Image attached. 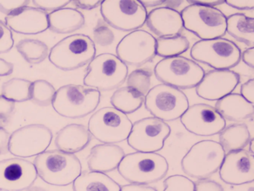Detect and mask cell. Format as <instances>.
I'll list each match as a JSON object with an SVG mask.
<instances>
[{"mask_svg":"<svg viewBox=\"0 0 254 191\" xmlns=\"http://www.w3.org/2000/svg\"><path fill=\"white\" fill-rule=\"evenodd\" d=\"M14 72V65L11 63L0 58V77L8 76Z\"/></svg>","mask_w":254,"mask_h":191,"instance_id":"47","label":"cell"},{"mask_svg":"<svg viewBox=\"0 0 254 191\" xmlns=\"http://www.w3.org/2000/svg\"><path fill=\"white\" fill-rule=\"evenodd\" d=\"M34 5L37 8L44 11H56L60 9L64 8L71 3L70 0H32Z\"/></svg>","mask_w":254,"mask_h":191,"instance_id":"39","label":"cell"},{"mask_svg":"<svg viewBox=\"0 0 254 191\" xmlns=\"http://www.w3.org/2000/svg\"><path fill=\"white\" fill-rule=\"evenodd\" d=\"M15 110V102L0 95V127L8 125L11 116Z\"/></svg>","mask_w":254,"mask_h":191,"instance_id":"37","label":"cell"},{"mask_svg":"<svg viewBox=\"0 0 254 191\" xmlns=\"http://www.w3.org/2000/svg\"><path fill=\"white\" fill-rule=\"evenodd\" d=\"M91 139L87 127L81 124L71 123L65 125L57 133L55 145L59 150L75 154L85 149Z\"/></svg>","mask_w":254,"mask_h":191,"instance_id":"23","label":"cell"},{"mask_svg":"<svg viewBox=\"0 0 254 191\" xmlns=\"http://www.w3.org/2000/svg\"><path fill=\"white\" fill-rule=\"evenodd\" d=\"M141 4L146 8V7H154L157 6H160L163 4L164 0H154V1H139Z\"/></svg>","mask_w":254,"mask_h":191,"instance_id":"51","label":"cell"},{"mask_svg":"<svg viewBox=\"0 0 254 191\" xmlns=\"http://www.w3.org/2000/svg\"><path fill=\"white\" fill-rule=\"evenodd\" d=\"M190 40L183 35L172 37H158L156 39V52L162 58L180 56L188 50Z\"/></svg>","mask_w":254,"mask_h":191,"instance_id":"31","label":"cell"},{"mask_svg":"<svg viewBox=\"0 0 254 191\" xmlns=\"http://www.w3.org/2000/svg\"><path fill=\"white\" fill-rule=\"evenodd\" d=\"M128 68L117 55L102 53L95 57L86 69V87L108 92L120 88L127 79Z\"/></svg>","mask_w":254,"mask_h":191,"instance_id":"5","label":"cell"},{"mask_svg":"<svg viewBox=\"0 0 254 191\" xmlns=\"http://www.w3.org/2000/svg\"><path fill=\"white\" fill-rule=\"evenodd\" d=\"M215 108L225 120L230 122H240L254 119V104L239 94L232 93L218 100Z\"/></svg>","mask_w":254,"mask_h":191,"instance_id":"24","label":"cell"},{"mask_svg":"<svg viewBox=\"0 0 254 191\" xmlns=\"http://www.w3.org/2000/svg\"><path fill=\"white\" fill-rule=\"evenodd\" d=\"M151 76L152 73L148 69H136L127 75L126 81L127 87L139 95L145 96L151 89Z\"/></svg>","mask_w":254,"mask_h":191,"instance_id":"34","label":"cell"},{"mask_svg":"<svg viewBox=\"0 0 254 191\" xmlns=\"http://www.w3.org/2000/svg\"><path fill=\"white\" fill-rule=\"evenodd\" d=\"M93 33V42L101 46H110L114 43L115 39L114 31L102 19H98Z\"/></svg>","mask_w":254,"mask_h":191,"instance_id":"35","label":"cell"},{"mask_svg":"<svg viewBox=\"0 0 254 191\" xmlns=\"http://www.w3.org/2000/svg\"><path fill=\"white\" fill-rule=\"evenodd\" d=\"M73 191H121V187L106 173L84 171L72 183Z\"/></svg>","mask_w":254,"mask_h":191,"instance_id":"26","label":"cell"},{"mask_svg":"<svg viewBox=\"0 0 254 191\" xmlns=\"http://www.w3.org/2000/svg\"><path fill=\"white\" fill-rule=\"evenodd\" d=\"M132 125L127 115L114 107H104L90 116L87 128L101 143L117 144L127 140Z\"/></svg>","mask_w":254,"mask_h":191,"instance_id":"10","label":"cell"},{"mask_svg":"<svg viewBox=\"0 0 254 191\" xmlns=\"http://www.w3.org/2000/svg\"><path fill=\"white\" fill-rule=\"evenodd\" d=\"M56 92V88L50 82L39 79L32 82L30 100L38 105L47 107L53 103Z\"/></svg>","mask_w":254,"mask_h":191,"instance_id":"33","label":"cell"},{"mask_svg":"<svg viewBox=\"0 0 254 191\" xmlns=\"http://www.w3.org/2000/svg\"><path fill=\"white\" fill-rule=\"evenodd\" d=\"M187 2L190 4H200V5L209 6V7H215L224 4V1L221 0H188Z\"/></svg>","mask_w":254,"mask_h":191,"instance_id":"49","label":"cell"},{"mask_svg":"<svg viewBox=\"0 0 254 191\" xmlns=\"http://www.w3.org/2000/svg\"><path fill=\"white\" fill-rule=\"evenodd\" d=\"M34 165L38 176L53 186H68L82 173V165L76 155L59 149L40 154L35 157Z\"/></svg>","mask_w":254,"mask_h":191,"instance_id":"1","label":"cell"},{"mask_svg":"<svg viewBox=\"0 0 254 191\" xmlns=\"http://www.w3.org/2000/svg\"><path fill=\"white\" fill-rule=\"evenodd\" d=\"M219 176L227 185L252 183L254 181V154L245 149L227 152L220 167Z\"/></svg>","mask_w":254,"mask_h":191,"instance_id":"18","label":"cell"},{"mask_svg":"<svg viewBox=\"0 0 254 191\" xmlns=\"http://www.w3.org/2000/svg\"><path fill=\"white\" fill-rule=\"evenodd\" d=\"M5 25L17 34H41L49 28L48 13L37 7L27 6L7 15Z\"/></svg>","mask_w":254,"mask_h":191,"instance_id":"20","label":"cell"},{"mask_svg":"<svg viewBox=\"0 0 254 191\" xmlns=\"http://www.w3.org/2000/svg\"><path fill=\"white\" fill-rule=\"evenodd\" d=\"M144 104L154 117L166 122L180 119L190 107L183 91L165 84L151 88L145 95Z\"/></svg>","mask_w":254,"mask_h":191,"instance_id":"9","label":"cell"},{"mask_svg":"<svg viewBox=\"0 0 254 191\" xmlns=\"http://www.w3.org/2000/svg\"><path fill=\"white\" fill-rule=\"evenodd\" d=\"M53 131L43 124H30L15 130L10 135L9 152L17 158L38 156L51 144Z\"/></svg>","mask_w":254,"mask_h":191,"instance_id":"14","label":"cell"},{"mask_svg":"<svg viewBox=\"0 0 254 191\" xmlns=\"http://www.w3.org/2000/svg\"><path fill=\"white\" fill-rule=\"evenodd\" d=\"M254 139L251 138V141L249 142V152H251V154H254Z\"/></svg>","mask_w":254,"mask_h":191,"instance_id":"52","label":"cell"},{"mask_svg":"<svg viewBox=\"0 0 254 191\" xmlns=\"http://www.w3.org/2000/svg\"><path fill=\"white\" fill-rule=\"evenodd\" d=\"M121 191H157V190L153 187L147 186V185L130 184V185L121 187Z\"/></svg>","mask_w":254,"mask_h":191,"instance_id":"48","label":"cell"},{"mask_svg":"<svg viewBox=\"0 0 254 191\" xmlns=\"http://www.w3.org/2000/svg\"><path fill=\"white\" fill-rule=\"evenodd\" d=\"M14 45L12 32L5 23L0 20V54L10 52Z\"/></svg>","mask_w":254,"mask_h":191,"instance_id":"38","label":"cell"},{"mask_svg":"<svg viewBox=\"0 0 254 191\" xmlns=\"http://www.w3.org/2000/svg\"><path fill=\"white\" fill-rule=\"evenodd\" d=\"M251 133L246 124H233L219 134V142L224 152L242 150L249 144Z\"/></svg>","mask_w":254,"mask_h":191,"instance_id":"28","label":"cell"},{"mask_svg":"<svg viewBox=\"0 0 254 191\" xmlns=\"http://www.w3.org/2000/svg\"><path fill=\"white\" fill-rule=\"evenodd\" d=\"M181 13L184 28L200 40L220 38L227 33V16L217 7L189 4Z\"/></svg>","mask_w":254,"mask_h":191,"instance_id":"7","label":"cell"},{"mask_svg":"<svg viewBox=\"0 0 254 191\" xmlns=\"http://www.w3.org/2000/svg\"><path fill=\"white\" fill-rule=\"evenodd\" d=\"M194 191H224L221 184L211 179H199L194 183Z\"/></svg>","mask_w":254,"mask_h":191,"instance_id":"41","label":"cell"},{"mask_svg":"<svg viewBox=\"0 0 254 191\" xmlns=\"http://www.w3.org/2000/svg\"><path fill=\"white\" fill-rule=\"evenodd\" d=\"M125 155V151L119 145H96L87 157V166L90 171L109 173L118 168Z\"/></svg>","mask_w":254,"mask_h":191,"instance_id":"22","label":"cell"},{"mask_svg":"<svg viewBox=\"0 0 254 191\" xmlns=\"http://www.w3.org/2000/svg\"><path fill=\"white\" fill-rule=\"evenodd\" d=\"M154 73L157 80L179 90L196 88L205 74L197 62L181 55L163 58L156 64Z\"/></svg>","mask_w":254,"mask_h":191,"instance_id":"8","label":"cell"},{"mask_svg":"<svg viewBox=\"0 0 254 191\" xmlns=\"http://www.w3.org/2000/svg\"><path fill=\"white\" fill-rule=\"evenodd\" d=\"M17 52L31 64H38L49 56V48L44 42L36 39L26 38L16 45Z\"/></svg>","mask_w":254,"mask_h":191,"instance_id":"30","label":"cell"},{"mask_svg":"<svg viewBox=\"0 0 254 191\" xmlns=\"http://www.w3.org/2000/svg\"><path fill=\"white\" fill-rule=\"evenodd\" d=\"M145 24L159 37L181 35L184 29L181 13L178 10L166 7L151 10L148 13Z\"/></svg>","mask_w":254,"mask_h":191,"instance_id":"21","label":"cell"},{"mask_svg":"<svg viewBox=\"0 0 254 191\" xmlns=\"http://www.w3.org/2000/svg\"><path fill=\"white\" fill-rule=\"evenodd\" d=\"M181 124L191 134L210 137L226 128V120L215 107L205 103L190 106L181 118Z\"/></svg>","mask_w":254,"mask_h":191,"instance_id":"16","label":"cell"},{"mask_svg":"<svg viewBox=\"0 0 254 191\" xmlns=\"http://www.w3.org/2000/svg\"><path fill=\"white\" fill-rule=\"evenodd\" d=\"M224 3L239 10H252L254 9V0H230L224 1Z\"/></svg>","mask_w":254,"mask_h":191,"instance_id":"43","label":"cell"},{"mask_svg":"<svg viewBox=\"0 0 254 191\" xmlns=\"http://www.w3.org/2000/svg\"><path fill=\"white\" fill-rule=\"evenodd\" d=\"M29 0H0V12L9 15L27 7Z\"/></svg>","mask_w":254,"mask_h":191,"instance_id":"40","label":"cell"},{"mask_svg":"<svg viewBox=\"0 0 254 191\" xmlns=\"http://www.w3.org/2000/svg\"><path fill=\"white\" fill-rule=\"evenodd\" d=\"M96 49L89 36L75 34L56 43L49 52L50 62L63 71L78 70L96 57Z\"/></svg>","mask_w":254,"mask_h":191,"instance_id":"4","label":"cell"},{"mask_svg":"<svg viewBox=\"0 0 254 191\" xmlns=\"http://www.w3.org/2000/svg\"><path fill=\"white\" fill-rule=\"evenodd\" d=\"M38 178L33 163L24 158H13L0 161V191H24Z\"/></svg>","mask_w":254,"mask_h":191,"instance_id":"17","label":"cell"},{"mask_svg":"<svg viewBox=\"0 0 254 191\" xmlns=\"http://www.w3.org/2000/svg\"><path fill=\"white\" fill-rule=\"evenodd\" d=\"M225 155L218 142L200 140L194 143L184 155L181 167L190 177L198 180L207 179L219 170Z\"/></svg>","mask_w":254,"mask_h":191,"instance_id":"6","label":"cell"},{"mask_svg":"<svg viewBox=\"0 0 254 191\" xmlns=\"http://www.w3.org/2000/svg\"><path fill=\"white\" fill-rule=\"evenodd\" d=\"M117 170L129 183L147 185L164 179L169 171V163L156 152H135L125 155Z\"/></svg>","mask_w":254,"mask_h":191,"instance_id":"2","label":"cell"},{"mask_svg":"<svg viewBox=\"0 0 254 191\" xmlns=\"http://www.w3.org/2000/svg\"><path fill=\"white\" fill-rule=\"evenodd\" d=\"M10 134L2 127H0V155H5L9 152Z\"/></svg>","mask_w":254,"mask_h":191,"instance_id":"45","label":"cell"},{"mask_svg":"<svg viewBox=\"0 0 254 191\" xmlns=\"http://www.w3.org/2000/svg\"><path fill=\"white\" fill-rule=\"evenodd\" d=\"M240 83V76L231 70H211L196 87V94L208 101H218L232 94Z\"/></svg>","mask_w":254,"mask_h":191,"instance_id":"19","label":"cell"},{"mask_svg":"<svg viewBox=\"0 0 254 191\" xmlns=\"http://www.w3.org/2000/svg\"><path fill=\"white\" fill-rule=\"evenodd\" d=\"M144 101L145 96L127 86L116 90L111 98L113 107L126 115L131 114L139 110Z\"/></svg>","mask_w":254,"mask_h":191,"instance_id":"29","label":"cell"},{"mask_svg":"<svg viewBox=\"0 0 254 191\" xmlns=\"http://www.w3.org/2000/svg\"><path fill=\"white\" fill-rule=\"evenodd\" d=\"M163 185V191H194V182L182 175H174L166 178Z\"/></svg>","mask_w":254,"mask_h":191,"instance_id":"36","label":"cell"},{"mask_svg":"<svg viewBox=\"0 0 254 191\" xmlns=\"http://www.w3.org/2000/svg\"><path fill=\"white\" fill-rule=\"evenodd\" d=\"M117 56L126 65L139 67L151 62L156 55V38L145 30L125 36L117 46Z\"/></svg>","mask_w":254,"mask_h":191,"instance_id":"15","label":"cell"},{"mask_svg":"<svg viewBox=\"0 0 254 191\" xmlns=\"http://www.w3.org/2000/svg\"><path fill=\"white\" fill-rule=\"evenodd\" d=\"M101 1H94V0H74L71 3L77 8L82 10H93L100 6Z\"/></svg>","mask_w":254,"mask_h":191,"instance_id":"44","label":"cell"},{"mask_svg":"<svg viewBox=\"0 0 254 191\" xmlns=\"http://www.w3.org/2000/svg\"><path fill=\"white\" fill-rule=\"evenodd\" d=\"M254 20L244 13H233L227 17L226 32L249 47L254 46Z\"/></svg>","mask_w":254,"mask_h":191,"instance_id":"27","label":"cell"},{"mask_svg":"<svg viewBox=\"0 0 254 191\" xmlns=\"http://www.w3.org/2000/svg\"><path fill=\"white\" fill-rule=\"evenodd\" d=\"M241 95L251 104L254 103V80L251 79L244 83L240 88Z\"/></svg>","mask_w":254,"mask_h":191,"instance_id":"42","label":"cell"},{"mask_svg":"<svg viewBox=\"0 0 254 191\" xmlns=\"http://www.w3.org/2000/svg\"><path fill=\"white\" fill-rule=\"evenodd\" d=\"M171 131L166 122L154 116L142 118L132 125L127 143L136 152L157 153L164 147Z\"/></svg>","mask_w":254,"mask_h":191,"instance_id":"13","label":"cell"},{"mask_svg":"<svg viewBox=\"0 0 254 191\" xmlns=\"http://www.w3.org/2000/svg\"><path fill=\"white\" fill-rule=\"evenodd\" d=\"M103 20L119 31H133L145 24L148 12L138 0H105L100 4Z\"/></svg>","mask_w":254,"mask_h":191,"instance_id":"12","label":"cell"},{"mask_svg":"<svg viewBox=\"0 0 254 191\" xmlns=\"http://www.w3.org/2000/svg\"><path fill=\"white\" fill-rule=\"evenodd\" d=\"M101 93L79 85H64L53 98V109L64 117L78 119L93 113L100 104Z\"/></svg>","mask_w":254,"mask_h":191,"instance_id":"3","label":"cell"},{"mask_svg":"<svg viewBox=\"0 0 254 191\" xmlns=\"http://www.w3.org/2000/svg\"><path fill=\"white\" fill-rule=\"evenodd\" d=\"M240 48L232 40L220 38L199 40L190 50L193 61L205 64L214 70H230L241 61Z\"/></svg>","mask_w":254,"mask_h":191,"instance_id":"11","label":"cell"},{"mask_svg":"<svg viewBox=\"0 0 254 191\" xmlns=\"http://www.w3.org/2000/svg\"><path fill=\"white\" fill-rule=\"evenodd\" d=\"M49 28L56 34H70L85 24L84 14L77 9L64 7L48 14Z\"/></svg>","mask_w":254,"mask_h":191,"instance_id":"25","label":"cell"},{"mask_svg":"<svg viewBox=\"0 0 254 191\" xmlns=\"http://www.w3.org/2000/svg\"><path fill=\"white\" fill-rule=\"evenodd\" d=\"M183 3H184V1H179V0H168V1H165L164 0L163 4H164L165 7H168V8L175 10L176 7H179Z\"/></svg>","mask_w":254,"mask_h":191,"instance_id":"50","label":"cell"},{"mask_svg":"<svg viewBox=\"0 0 254 191\" xmlns=\"http://www.w3.org/2000/svg\"><path fill=\"white\" fill-rule=\"evenodd\" d=\"M241 60L251 69L254 68V49L249 47L241 54Z\"/></svg>","mask_w":254,"mask_h":191,"instance_id":"46","label":"cell"},{"mask_svg":"<svg viewBox=\"0 0 254 191\" xmlns=\"http://www.w3.org/2000/svg\"></svg>","mask_w":254,"mask_h":191,"instance_id":"53","label":"cell"},{"mask_svg":"<svg viewBox=\"0 0 254 191\" xmlns=\"http://www.w3.org/2000/svg\"><path fill=\"white\" fill-rule=\"evenodd\" d=\"M32 82L21 78H13L2 86V95L14 102H24L30 100Z\"/></svg>","mask_w":254,"mask_h":191,"instance_id":"32","label":"cell"}]
</instances>
